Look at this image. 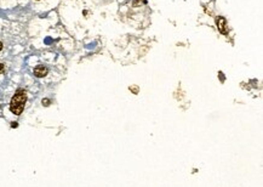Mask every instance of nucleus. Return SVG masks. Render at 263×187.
I'll return each instance as SVG.
<instances>
[{"instance_id": "obj_8", "label": "nucleus", "mask_w": 263, "mask_h": 187, "mask_svg": "<svg viewBox=\"0 0 263 187\" xmlns=\"http://www.w3.org/2000/svg\"><path fill=\"white\" fill-rule=\"evenodd\" d=\"M1 49H3V44H1V42H0V51H1Z\"/></svg>"}, {"instance_id": "obj_3", "label": "nucleus", "mask_w": 263, "mask_h": 187, "mask_svg": "<svg viewBox=\"0 0 263 187\" xmlns=\"http://www.w3.org/2000/svg\"><path fill=\"white\" fill-rule=\"evenodd\" d=\"M49 73V69L45 66H36L34 68V75L38 78H43Z\"/></svg>"}, {"instance_id": "obj_1", "label": "nucleus", "mask_w": 263, "mask_h": 187, "mask_svg": "<svg viewBox=\"0 0 263 187\" xmlns=\"http://www.w3.org/2000/svg\"><path fill=\"white\" fill-rule=\"evenodd\" d=\"M25 101H27L25 91L24 90H17L16 94L14 95V97H12V100H11L10 111L14 114H16V115H20L23 112V110H24Z\"/></svg>"}, {"instance_id": "obj_5", "label": "nucleus", "mask_w": 263, "mask_h": 187, "mask_svg": "<svg viewBox=\"0 0 263 187\" xmlns=\"http://www.w3.org/2000/svg\"><path fill=\"white\" fill-rule=\"evenodd\" d=\"M49 103H50V101L47 100V99H45V100H43V104L44 106H49Z\"/></svg>"}, {"instance_id": "obj_7", "label": "nucleus", "mask_w": 263, "mask_h": 187, "mask_svg": "<svg viewBox=\"0 0 263 187\" xmlns=\"http://www.w3.org/2000/svg\"><path fill=\"white\" fill-rule=\"evenodd\" d=\"M130 90H132L135 94H137V91H138V89H137V88H130Z\"/></svg>"}, {"instance_id": "obj_2", "label": "nucleus", "mask_w": 263, "mask_h": 187, "mask_svg": "<svg viewBox=\"0 0 263 187\" xmlns=\"http://www.w3.org/2000/svg\"><path fill=\"white\" fill-rule=\"evenodd\" d=\"M216 23H217V28L222 34H228V28H227V21L224 17L218 16L216 18Z\"/></svg>"}, {"instance_id": "obj_4", "label": "nucleus", "mask_w": 263, "mask_h": 187, "mask_svg": "<svg viewBox=\"0 0 263 187\" xmlns=\"http://www.w3.org/2000/svg\"><path fill=\"white\" fill-rule=\"evenodd\" d=\"M142 1H143V3H146V1H144V0H134V6H135V7H137V6H138V4H139V3H142Z\"/></svg>"}, {"instance_id": "obj_6", "label": "nucleus", "mask_w": 263, "mask_h": 187, "mask_svg": "<svg viewBox=\"0 0 263 187\" xmlns=\"http://www.w3.org/2000/svg\"><path fill=\"white\" fill-rule=\"evenodd\" d=\"M4 69H5L4 64H3V63H0V73H3V72H4Z\"/></svg>"}]
</instances>
